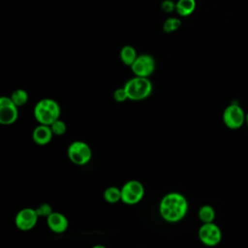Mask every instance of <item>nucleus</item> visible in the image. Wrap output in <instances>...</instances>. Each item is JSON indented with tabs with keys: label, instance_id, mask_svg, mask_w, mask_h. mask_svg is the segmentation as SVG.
<instances>
[{
	"label": "nucleus",
	"instance_id": "obj_22",
	"mask_svg": "<svg viewBox=\"0 0 248 248\" xmlns=\"http://www.w3.org/2000/svg\"><path fill=\"white\" fill-rule=\"evenodd\" d=\"M161 8L165 13H172L175 11V3L172 0H164L161 3Z\"/></svg>",
	"mask_w": 248,
	"mask_h": 248
},
{
	"label": "nucleus",
	"instance_id": "obj_20",
	"mask_svg": "<svg viewBox=\"0 0 248 248\" xmlns=\"http://www.w3.org/2000/svg\"><path fill=\"white\" fill-rule=\"evenodd\" d=\"M39 217H45V218H47L52 212H53V209L51 207L50 204L48 203H41L38 207L35 208Z\"/></svg>",
	"mask_w": 248,
	"mask_h": 248
},
{
	"label": "nucleus",
	"instance_id": "obj_4",
	"mask_svg": "<svg viewBox=\"0 0 248 248\" xmlns=\"http://www.w3.org/2000/svg\"><path fill=\"white\" fill-rule=\"evenodd\" d=\"M67 155L73 164L83 166L92 159V149L85 141L75 140L69 145Z\"/></svg>",
	"mask_w": 248,
	"mask_h": 248
},
{
	"label": "nucleus",
	"instance_id": "obj_17",
	"mask_svg": "<svg viewBox=\"0 0 248 248\" xmlns=\"http://www.w3.org/2000/svg\"><path fill=\"white\" fill-rule=\"evenodd\" d=\"M10 97H11L12 101L15 103V105L17 106L18 108L26 105V103L28 102V98H29L28 93L24 89H21V88L14 90Z\"/></svg>",
	"mask_w": 248,
	"mask_h": 248
},
{
	"label": "nucleus",
	"instance_id": "obj_13",
	"mask_svg": "<svg viewBox=\"0 0 248 248\" xmlns=\"http://www.w3.org/2000/svg\"><path fill=\"white\" fill-rule=\"evenodd\" d=\"M119 57H120L121 62L124 65L131 67L133 65V63L135 62V60L137 59L138 53H137L136 48L133 46L126 45V46H123L122 48L120 49Z\"/></svg>",
	"mask_w": 248,
	"mask_h": 248
},
{
	"label": "nucleus",
	"instance_id": "obj_18",
	"mask_svg": "<svg viewBox=\"0 0 248 248\" xmlns=\"http://www.w3.org/2000/svg\"><path fill=\"white\" fill-rule=\"evenodd\" d=\"M181 25V20L177 17H173V16H170V17H168L164 23H163V30L166 32V33H171V32H174L176 31Z\"/></svg>",
	"mask_w": 248,
	"mask_h": 248
},
{
	"label": "nucleus",
	"instance_id": "obj_2",
	"mask_svg": "<svg viewBox=\"0 0 248 248\" xmlns=\"http://www.w3.org/2000/svg\"><path fill=\"white\" fill-rule=\"evenodd\" d=\"M34 117L39 124L51 125L60 118L61 108L59 104L50 98H44L38 101L34 107Z\"/></svg>",
	"mask_w": 248,
	"mask_h": 248
},
{
	"label": "nucleus",
	"instance_id": "obj_24",
	"mask_svg": "<svg viewBox=\"0 0 248 248\" xmlns=\"http://www.w3.org/2000/svg\"><path fill=\"white\" fill-rule=\"evenodd\" d=\"M245 124L248 126V111L245 114Z\"/></svg>",
	"mask_w": 248,
	"mask_h": 248
},
{
	"label": "nucleus",
	"instance_id": "obj_12",
	"mask_svg": "<svg viewBox=\"0 0 248 248\" xmlns=\"http://www.w3.org/2000/svg\"><path fill=\"white\" fill-rule=\"evenodd\" d=\"M53 136L54 135L49 125L39 124L38 126L35 127V129L32 132V139L34 142L38 145L48 144L51 141Z\"/></svg>",
	"mask_w": 248,
	"mask_h": 248
},
{
	"label": "nucleus",
	"instance_id": "obj_9",
	"mask_svg": "<svg viewBox=\"0 0 248 248\" xmlns=\"http://www.w3.org/2000/svg\"><path fill=\"white\" fill-rule=\"evenodd\" d=\"M18 118V107L15 105L11 97L0 98V123L3 125L14 124Z\"/></svg>",
	"mask_w": 248,
	"mask_h": 248
},
{
	"label": "nucleus",
	"instance_id": "obj_1",
	"mask_svg": "<svg viewBox=\"0 0 248 248\" xmlns=\"http://www.w3.org/2000/svg\"><path fill=\"white\" fill-rule=\"evenodd\" d=\"M189 203L186 197L178 192L166 194L159 203L160 216L168 223H177L187 214Z\"/></svg>",
	"mask_w": 248,
	"mask_h": 248
},
{
	"label": "nucleus",
	"instance_id": "obj_23",
	"mask_svg": "<svg viewBox=\"0 0 248 248\" xmlns=\"http://www.w3.org/2000/svg\"><path fill=\"white\" fill-rule=\"evenodd\" d=\"M91 248H107V247L104 246V245H101V244H97V245H94V246L91 247Z\"/></svg>",
	"mask_w": 248,
	"mask_h": 248
},
{
	"label": "nucleus",
	"instance_id": "obj_10",
	"mask_svg": "<svg viewBox=\"0 0 248 248\" xmlns=\"http://www.w3.org/2000/svg\"><path fill=\"white\" fill-rule=\"evenodd\" d=\"M39 215L35 208L25 207L20 209L15 218V224L20 231L27 232L32 230L38 222Z\"/></svg>",
	"mask_w": 248,
	"mask_h": 248
},
{
	"label": "nucleus",
	"instance_id": "obj_16",
	"mask_svg": "<svg viewBox=\"0 0 248 248\" xmlns=\"http://www.w3.org/2000/svg\"><path fill=\"white\" fill-rule=\"evenodd\" d=\"M104 199L108 203H116L121 201V188L115 186L108 187L104 192Z\"/></svg>",
	"mask_w": 248,
	"mask_h": 248
},
{
	"label": "nucleus",
	"instance_id": "obj_21",
	"mask_svg": "<svg viewBox=\"0 0 248 248\" xmlns=\"http://www.w3.org/2000/svg\"><path fill=\"white\" fill-rule=\"evenodd\" d=\"M113 99H114L115 102H118V103H122V102H125L126 100H129L127 92H126L124 86L114 90V92H113Z\"/></svg>",
	"mask_w": 248,
	"mask_h": 248
},
{
	"label": "nucleus",
	"instance_id": "obj_6",
	"mask_svg": "<svg viewBox=\"0 0 248 248\" xmlns=\"http://www.w3.org/2000/svg\"><path fill=\"white\" fill-rule=\"evenodd\" d=\"M245 114L246 112L238 104H230L223 111V122L229 129L237 130L245 123Z\"/></svg>",
	"mask_w": 248,
	"mask_h": 248
},
{
	"label": "nucleus",
	"instance_id": "obj_15",
	"mask_svg": "<svg viewBox=\"0 0 248 248\" xmlns=\"http://www.w3.org/2000/svg\"><path fill=\"white\" fill-rule=\"evenodd\" d=\"M198 217L202 224L214 222V219L216 217L215 209L209 204H204L200 207L198 211Z\"/></svg>",
	"mask_w": 248,
	"mask_h": 248
},
{
	"label": "nucleus",
	"instance_id": "obj_5",
	"mask_svg": "<svg viewBox=\"0 0 248 248\" xmlns=\"http://www.w3.org/2000/svg\"><path fill=\"white\" fill-rule=\"evenodd\" d=\"M144 196V187L139 180H129L121 187V202L134 205L139 203Z\"/></svg>",
	"mask_w": 248,
	"mask_h": 248
},
{
	"label": "nucleus",
	"instance_id": "obj_8",
	"mask_svg": "<svg viewBox=\"0 0 248 248\" xmlns=\"http://www.w3.org/2000/svg\"><path fill=\"white\" fill-rule=\"evenodd\" d=\"M156 69L155 58L148 53L138 55L137 59L131 66V70L136 77L149 78Z\"/></svg>",
	"mask_w": 248,
	"mask_h": 248
},
{
	"label": "nucleus",
	"instance_id": "obj_11",
	"mask_svg": "<svg viewBox=\"0 0 248 248\" xmlns=\"http://www.w3.org/2000/svg\"><path fill=\"white\" fill-rule=\"evenodd\" d=\"M46 224L48 229L55 233H62L67 231L69 227V221L67 217L57 211H53L47 218Z\"/></svg>",
	"mask_w": 248,
	"mask_h": 248
},
{
	"label": "nucleus",
	"instance_id": "obj_3",
	"mask_svg": "<svg viewBox=\"0 0 248 248\" xmlns=\"http://www.w3.org/2000/svg\"><path fill=\"white\" fill-rule=\"evenodd\" d=\"M128 99L131 101H141L148 98L153 90V85L148 78L134 77L128 79L123 85Z\"/></svg>",
	"mask_w": 248,
	"mask_h": 248
},
{
	"label": "nucleus",
	"instance_id": "obj_14",
	"mask_svg": "<svg viewBox=\"0 0 248 248\" xmlns=\"http://www.w3.org/2000/svg\"><path fill=\"white\" fill-rule=\"evenodd\" d=\"M196 6V0H178L175 3V12L180 16H188L194 13Z\"/></svg>",
	"mask_w": 248,
	"mask_h": 248
},
{
	"label": "nucleus",
	"instance_id": "obj_19",
	"mask_svg": "<svg viewBox=\"0 0 248 248\" xmlns=\"http://www.w3.org/2000/svg\"><path fill=\"white\" fill-rule=\"evenodd\" d=\"M50 128H51V131L53 133L54 136H57V137H60V136H63L66 131H67V126H66V123L61 120L60 118L57 119L56 121H54L51 125H49Z\"/></svg>",
	"mask_w": 248,
	"mask_h": 248
},
{
	"label": "nucleus",
	"instance_id": "obj_7",
	"mask_svg": "<svg viewBox=\"0 0 248 248\" xmlns=\"http://www.w3.org/2000/svg\"><path fill=\"white\" fill-rule=\"evenodd\" d=\"M198 237L203 245L214 247L222 240V231L214 222L203 223L198 231Z\"/></svg>",
	"mask_w": 248,
	"mask_h": 248
}]
</instances>
